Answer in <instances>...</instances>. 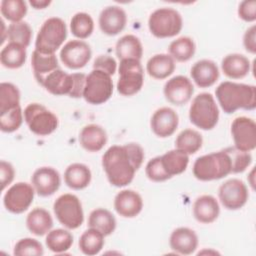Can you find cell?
Segmentation results:
<instances>
[{
  "instance_id": "obj_5",
  "label": "cell",
  "mask_w": 256,
  "mask_h": 256,
  "mask_svg": "<svg viewBox=\"0 0 256 256\" xmlns=\"http://www.w3.org/2000/svg\"><path fill=\"white\" fill-rule=\"evenodd\" d=\"M189 119L202 130H211L217 125L219 109L212 94L203 92L195 96L189 108Z\"/></svg>"
},
{
  "instance_id": "obj_35",
  "label": "cell",
  "mask_w": 256,
  "mask_h": 256,
  "mask_svg": "<svg viewBox=\"0 0 256 256\" xmlns=\"http://www.w3.org/2000/svg\"><path fill=\"white\" fill-rule=\"evenodd\" d=\"M45 243L47 248L54 253H64L73 244V235L66 229L58 228L47 233Z\"/></svg>"
},
{
  "instance_id": "obj_49",
  "label": "cell",
  "mask_w": 256,
  "mask_h": 256,
  "mask_svg": "<svg viewBox=\"0 0 256 256\" xmlns=\"http://www.w3.org/2000/svg\"><path fill=\"white\" fill-rule=\"evenodd\" d=\"M86 76L84 73H72L73 84L72 90L69 94L71 98H81L83 97V91L86 82Z\"/></svg>"
},
{
  "instance_id": "obj_34",
  "label": "cell",
  "mask_w": 256,
  "mask_h": 256,
  "mask_svg": "<svg viewBox=\"0 0 256 256\" xmlns=\"http://www.w3.org/2000/svg\"><path fill=\"white\" fill-rule=\"evenodd\" d=\"M104 237L100 231L89 227L79 238L78 245L80 251L88 256L98 254L103 249Z\"/></svg>"
},
{
  "instance_id": "obj_24",
  "label": "cell",
  "mask_w": 256,
  "mask_h": 256,
  "mask_svg": "<svg viewBox=\"0 0 256 256\" xmlns=\"http://www.w3.org/2000/svg\"><path fill=\"white\" fill-rule=\"evenodd\" d=\"M220 213L219 203L212 195H201L193 204V215L195 219L203 224L214 222Z\"/></svg>"
},
{
  "instance_id": "obj_25",
  "label": "cell",
  "mask_w": 256,
  "mask_h": 256,
  "mask_svg": "<svg viewBox=\"0 0 256 256\" xmlns=\"http://www.w3.org/2000/svg\"><path fill=\"white\" fill-rule=\"evenodd\" d=\"M221 69L228 78L241 79L248 75L251 69V64L250 60L245 55L231 53L222 59Z\"/></svg>"
},
{
  "instance_id": "obj_1",
  "label": "cell",
  "mask_w": 256,
  "mask_h": 256,
  "mask_svg": "<svg viewBox=\"0 0 256 256\" xmlns=\"http://www.w3.org/2000/svg\"><path fill=\"white\" fill-rule=\"evenodd\" d=\"M145 153L137 143L113 145L102 156V167L107 179L115 187H124L130 184L139 170Z\"/></svg>"
},
{
  "instance_id": "obj_28",
  "label": "cell",
  "mask_w": 256,
  "mask_h": 256,
  "mask_svg": "<svg viewBox=\"0 0 256 256\" xmlns=\"http://www.w3.org/2000/svg\"><path fill=\"white\" fill-rule=\"evenodd\" d=\"M175 70V60L169 54H155L146 64V71L150 77L162 80L170 76Z\"/></svg>"
},
{
  "instance_id": "obj_30",
  "label": "cell",
  "mask_w": 256,
  "mask_h": 256,
  "mask_svg": "<svg viewBox=\"0 0 256 256\" xmlns=\"http://www.w3.org/2000/svg\"><path fill=\"white\" fill-rule=\"evenodd\" d=\"M116 56L120 59L140 60L143 55V46L138 37L132 34L122 36L115 46Z\"/></svg>"
},
{
  "instance_id": "obj_50",
  "label": "cell",
  "mask_w": 256,
  "mask_h": 256,
  "mask_svg": "<svg viewBox=\"0 0 256 256\" xmlns=\"http://www.w3.org/2000/svg\"><path fill=\"white\" fill-rule=\"evenodd\" d=\"M243 45L247 52L251 54L256 53V26H250L244 33Z\"/></svg>"
},
{
  "instance_id": "obj_11",
  "label": "cell",
  "mask_w": 256,
  "mask_h": 256,
  "mask_svg": "<svg viewBox=\"0 0 256 256\" xmlns=\"http://www.w3.org/2000/svg\"><path fill=\"white\" fill-rule=\"evenodd\" d=\"M35 189L26 182H18L13 184L3 196V204L5 208L14 214L25 212L34 200Z\"/></svg>"
},
{
  "instance_id": "obj_48",
  "label": "cell",
  "mask_w": 256,
  "mask_h": 256,
  "mask_svg": "<svg viewBox=\"0 0 256 256\" xmlns=\"http://www.w3.org/2000/svg\"><path fill=\"white\" fill-rule=\"evenodd\" d=\"M15 177V170L13 165L10 162L1 160L0 161V182H1V190L4 189L12 183Z\"/></svg>"
},
{
  "instance_id": "obj_13",
  "label": "cell",
  "mask_w": 256,
  "mask_h": 256,
  "mask_svg": "<svg viewBox=\"0 0 256 256\" xmlns=\"http://www.w3.org/2000/svg\"><path fill=\"white\" fill-rule=\"evenodd\" d=\"M231 135L235 148L245 152L256 148V123L253 119L245 116L235 118L231 124Z\"/></svg>"
},
{
  "instance_id": "obj_47",
  "label": "cell",
  "mask_w": 256,
  "mask_h": 256,
  "mask_svg": "<svg viewBox=\"0 0 256 256\" xmlns=\"http://www.w3.org/2000/svg\"><path fill=\"white\" fill-rule=\"evenodd\" d=\"M238 16L246 22H254L256 20V1H242L238 7Z\"/></svg>"
},
{
  "instance_id": "obj_42",
  "label": "cell",
  "mask_w": 256,
  "mask_h": 256,
  "mask_svg": "<svg viewBox=\"0 0 256 256\" xmlns=\"http://www.w3.org/2000/svg\"><path fill=\"white\" fill-rule=\"evenodd\" d=\"M24 114L21 106H18L6 113L0 114V129L5 133H12L20 128L23 123Z\"/></svg>"
},
{
  "instance_id": "obj_20",
  "label": "cell",
  "mask_w": 256,
  "mask_h": 256,
  "mask_svg": "<svg viewBox=\"0 0 256 256\" xmlns=\"http://www.w3.org/2000/svg\"><path fill=\"white\" fill-rule=\"evenodd\" d=\"M170 248L177 254L190 255L198 247V236L188 227H179L172 231L169 238Z\"/></svg>"
},
{
  "instance_id": "obj_43",
  "label": "cell",
  "mask_w": 256,
  "mask_h": 256,
  "mask_svg": "<svg viewBox=\"0 0 256 256\" xmlns=\"http://www.w3.org/2000/svg\"><path fill=\"white\" fill-rule=\"evenodd\" d=\"M13 254L17 256H42L44 249L38 240L27 237L20 239L15 244Z\"/></svg>"
},
{
  "instance_id": "obj_33",
  "label": "cell",
  "mask_w": 256,
  "mask_h": 256,
  "mask_svg": "<svg viewBox=\"0 0 256 256\" xmlns=\"http://www.w3.org/2000/svg\"><path fill=\"white\" fill-rule=\"evenodd\" d=\"M31 66L37 82H39L47 74L60 68L55 54H44L37 50L32 52Z\"/></svg>"
},
{
  "instance_id": "obj_40",
  "label": "cell",
  "mask_w": 256,
  "mask_h": 256,
  "mask_svg": "<svg viewBox=\"0 0 256 256\" xmlns=\"http://www.w3.org/2000/svg\"><path fill=\"white\" fill-rule=\"evenodd\" d=\"M7 39L27 48L32 39V29L25 21L11 23L7 27Z\"/></svg>"
},
{
  "instance_id": "obj_17",
  "label": "cell",
  "mask_w": 256,
  "mask_h": 256,
  "mask_svg": "<svg viewBox=\"0 0 256 256\" xmlns=\"http://www.w3.org/2000/svg\"><path fill=\"white\" fill-rule=\"evenodd\" d=\"M178 124V114L170 107H161L157 109L153 113L150 121L151 130L160 138H167L174 134Z\"/></svg>"
},
{
  "instance_id": "obj_22",
  "label": "cell",
  "mask_w": 256,
  "mask_h": 256,
  "mask_svg": "<svg viewBox=\"0 0 256 256\" xmlns=\"http://www.w3.org/2000/svg\"><path fill=\"white\" fill-rule=\"evenodd\" d=\"M190 75L195 84L200 88H207L215 84L219 78V69L216 63L209 59H202L191 67Z\"/></svg>"
},
{
  "instance_id": "obj_4",
  "label": "cell",
  "mask_w": 256,
  "mask_h": 256,
  "mask_svg": "<svg viewBox=\"0 0 256 256\" xmlns=\"http://www.w3.org/2000/svg\"><path fill=\"white\" fill-rule=\"evenodd\" d=\"M67 37L65 22L59 17H51L44 21L35 40V50L44 54H55Z\"/></svg>"
},
{
  "instance_id": "obj_14",
  "label": "cell",
  "mask_w": 256,
  "mask_h": 256,
  "mask_svg": "<svg viewBox=\"0 0 256 256\" xmlns=\"http://www.w3.org/2000/svg\"><path fill=\"white\" fill-rule=\"evenodd\" d=\"M92 51L90 45L83 40H70L60 51L61 62L69 69L83 68L91 59Z\"/></svg>"
},
{
  "instance_id": "obj_16",
  "label": "cell",
  "mask_w": 256,
  "mask_h": 256,
  "mask_svg": "<svg viewBox=\"0 0 256 256\" xmlns=\"http://www.w3.org/2000/svg\"><path fill=\"white\" fill-rule=\"evenodd\" d=\"M35 192L42 197L53 195L61 185L59 172L52 167H40L34 171L31 177Z\"/></svg>"
},
{
  "instance_id": "obj_26",
  "label": "cell",
  "mask_w": 256,
  "mask_h": 256,
  "mask_svg": "<svg viewBox=\"0 0 256 256\" xmlns=\"http://www.w3.org/2000/svg\"><path fill=\"white\" fill-rule=\"evenodd\" d=\"M92 174L89 167L83 163H72L64 172L65 184L74 190H82L91 182Z\"/></svg>"
},
{
  "instance_id": "obj_12",
  "label": "cell",
  "mask_w": 256,
  "mask_h": 256,
  "mask_svg": "<svg viewBox=\"0 0 256 256\" xmlns=\"http://www.w3.org/2000/svg\"><path fill=\"white\" fill-rule=\"evenodd\" d=\"M221 204L228 210L241 209L249 198L246 184L237 178H232L222 183L218 189Z\"/></svg>"
},
{
  "instance_id": "obj_41",
  "label": "cell",
  "mask_w": 256,
  "mask_h": 256,
  "mask_svg": "<svg viewBox=\"0 0 256 256\" xmlns=\"http://www.w3.org/2000/svg\"><path fill=\"white\" fill-rule=\"evenodd\" d=\"M27 9V3L23 0H2L0 3L1 15L12 23L22 21Z\"/></svg>"
},
{
  "instance_id": "obj_15",
  "label": "cell",
  "mask_w": 256,
  "mask_h": 256,
  "mask_svg": "<svg viewBox=\"0 0 256 256\" xmlns=\"http://www.w3.org/2000/svg\"><path fill=\"white\" fill-rule=\"evenodd\" d=\"M163 93L168 102L181 106L191 99L194 93V86L188 77L177 75L165 83Z\"/></svg>"
},
{
  "instance_id": "obj_52",
  "label": "cell",
  "mask_w": 256,
  "mask_h": 256,
  "mask_svg": "<svg viewBox=\"0 0 256 256\" xmlns=\"http://www.w3.org/2000/svg\"><path fill=\"white\" fill-rule=\"evenodd\" d=\"M0 23H1V34H2L0 44L2 45V44L4 43V41H5V39L7 38V28H6V26H5V22H4L3 19H1Z\"/></svg>"
},
{
  "instance_id": "obj_9",
  "label": "cell",
  "mask_w": 256,
  "mask_h": 256,
  "mask_svg": "<svg viewBox=\"0 0 256 256\" xmlns=\"http://www.w3.org/2000/svg\"><path fill=\"white\" fill-rule=\"evenodd\" d=\"M118 73L117 91L121 95L132 96L141 90L144 83V70L140 60H120Z\"/></svg>"
},
{
  "instance_id": "obj_27",
  "label": "cell",
  "mask_w": 256,
  "mask_h": 256,
  "mask_svg": "<svg viewBox=\"0 0 256 256\" xmlns=\"http://www.w3.org/2000/svg\"><path fill=\"white\" fill-rule=\"evenodd\" d=\"M26 226L32 234L43 236L52 229L53 219L46 209L36 207L28 213L26 217Z\"/></svg>"
},
{
  "instance_id": "obj_10",
  "label": "cell",
  "mask_w": 256,
  "mask_h": 256,
  "mask_svg": "<svg viewBox=\"0 0 256 256\" xmlns=\"http://www.w3.org/2000/svg\"><path fill=\"white\" fill-rule=\"evenodd\" d=\"M113 94V81L107 73L93 69L87 76L83 91V98L93 105L103 104Z\"/></svg>"
},
{
  "instance_id": "obj_44",
  "label": "cell",
  "mask_w": 256,
  "mask_h": 256,
  "mask_svg": "<svg viewBox=\"0 0 256 256\" xmlns=\"http://www.w3.org/2000/svg\"><path fill=\"white\" fill-rule=\"evenodd\" d=\"M227 151L229 152V155L231 157L232 166H233V172L232 173H241L245 171L252 162V156L250 152L241 151L237 148L233 147H227Z\"/></svg>"
},
{
  "instance_id": "obj_53",
  "label": "cell",
  "mask_w": 256,
  "mask_h": 256,
  "mask_svg": "<svg viewBox=\"0 0 256 256\" xmlns=\"http://www.w3.org/2000/svg\"><path fill=\"white\" fill-rule=\"evenodd\" d=\"M254 172H255V170L252 169V171L250 172V174L248 176V181H249V183H250V185H251V187L253 189H254V185H255V182H254Z\"/></svg>"
},
{
  "instance_id": "obj_38",
  "label": "cell",
  "mask_w": 256,
  "mask_h": 256,
  "mask_svg": "<svg viewBox=\"0 0 256 256\" xmlns=\"http://www.w3.org/2000/svg\"><path fill=\"white\" fill-rule=\"evenodd\" d=\"M70 30L79 40L86 39L94 30V21L88 13L78 12L74 14L70 21Z\"/></svg>"
},
{
  "instance_id": "obj_32",
  "label": "cell",
  "mask_w": 256,
  "mask_h": 256,
  "mask_svg": "<svg viewBox=\"0 0 256 256\" xmlns=\"http://www.w3.org/2000/svg\"><path fill=\"white\" fill-rule=\"evenodd\" d=\"M26 58V47L13 42H9L0 52V62L3 67L8 69H18L22 67Z\"/></svg>"
},
{
  "instance_id": "obj_29",
  "label": "cell",
  "mask_w": 256,
  "mask_h": 256,
  "mask_svg": "<svg viewBox=\"0 0 256 256\" xmlns=\"http://www.w3.org/2000/svg\"><path fill=\"white\" fill-rule=\"evenodd\" d=\"M160 160L164 171L170 178H172L186 170L189 164V155L175 148L161 155Z\"/></svg>"
},
{
  "instance_id": "obj_19",
  "label": "cell",
  "mask_w": 256,
  "mask_h": 256,
  "mask_svg": "<svg viewBox=\"0 0 256 256\" xmlns=\"http://www.w3.org/2000/svg\"><path fill=\"white\" fill-rule=\"evenodd\" d=\"M114 208L120 216L133 218L142 211L143 200L138 192L124 189L116 194L114 198Z\"/></svg>"
},
{
  "instance_id": "obj_45",
  "label": "cell",
  "mask_w": 256,
  "mask_h": 256,
  "mask_svg": "<svg viewBox=\"0 0 256 256\" xmlns=\"http://www.w3.org/2000/svg\"><path fill=\"white\" fill-rule=\"evenodd\" d=\"M145 173L146 176L154 182H163L170 179V177L167 175L162 167L160 156L154 157L147 162L145 167Z\"/></svg>"
},
{
  "instance_id": "obj_8",
  "label": "cell",
  "mask_w": 256,
  "mask_h": 256,
  "mask_svg": "<svg viewBox=\"0 0 256 256\" xmlns=\"http://www.w3.org/2000/svg\"><path fill=\"white\" fill-rule=\"evenodd\" d=\"M24 120L29 130L38 136L53 133L59 124L57 116L39 103H30L24 109Z\"/></svg>"
},
{
  "instance_id": "obj_31",
  "label": "cell",
  "mask_w": 256,
  "mask_h": 256,
  "mask_svg": "<svg viewBox=\"0 0 256 256\" xmlns=\"http://www.w3.org/2000/svg\"><path fill=\"white\" fill-rule=\"evenodd\" d=\"M116 219L107 209L96 208L88 217V226L100 231L104 236L111 235L116 229Z\"/></svg>"
},
{
  "instance_id": "obj_18",
  "label": "cell",
  "mask_w": 256,
  "mask_h": 256,
  "mask_svg": "<svg viewBox=\"0 0 256 256\" xmlns=\"http://www.w3.org/2000/svg\"><path fill=\"white\" fill-rule=\"evenodd\" d=\"M98 23L104 34L114 36L119 34L125 28L127 15L120 6H107L100 12Z\"/></svg>"
},
{
  "instance_id": "obj_51",
  "label": "cell",
  "mask_w": 256,
  "mask_h": 256,
  "mask_svg": "<svg viewBox=\"0 0 256 256\" xmlns=\"http://www.w3.org/2000/svg\"><path fill=\"white\" fill-rule=\"evenodd\" d=\"M29 4L34 8V9H44L47 6L51 4L50 0H31L29 1Z\"/></svg>"
},
{
  "instance_id": "obj_7",
  "label": "cell",
  "mask_w": 256,
  "mask_h": 256,
  "mask_svg": "<svg viewBox=\"0 0 256 256\" xmlns=\"http://www.w3.org/2000/svg\"><path fill=\"white\" fill-rule=\"evenodd\" d=\"M57 220L68 229L79 228L84 221V212L79 198L71 193L60 195L53 204Z\"/></svg>"
},
{
  "instance_id": "obj_37",
  "label": "cell",
  "mask_w": 256,
  "mask_h": 256,
  "mask_svg": "<svg viewBox=\"0 0 256 256\" xmlns=\"http://www.w3.org/2000/svg\"><path fill=\"white\" fill-rule=\"evenodd\" d=\"M203 144L202 135L194 129H184L175 140V148L185 152L188 155L196 153Z\"/></svg>"
},
{
  "instance_id": "obj_36",
  "label": "cell",
  "mask_w": 256,
  "mask_h": 256,
  "mask_svg": "<svg viewBox=\"0 0 256 256\" xmlns=\"http://www.w3.org/2000/svg\"><path fill=\"white\" fill-rule=\"evenodd\" d=\"M169 55L178 62H186L190 60L196 51V45L192 38L182 36L173 40L168 47Z\"/></svg>"
},
{
  "instance_id": "obj_21",
  "label": "cell",
  "mask_w": 256,
  "mask_h": 256,
  "mask_svg": "<svg viewBox=\"0 0 256 256\" xmlns=\"http://www.w3.org/2000/svg\"><path fill=\"white\" fill-rule=\"evenodd\" d=\"M49 93L55 96L69 95L72 90L73 78L72 73L69 74L58 68L43 77L39 82Z\"/></svg>"
},
{
  "instance_id": "obj_46",
  "label": "cell",
  "mask_w": 256,
  "mask_h": 256,
  "mask_svg": "<svg viewBox=\"0 0 256 256\" xmlns=\"http://www.w3.org/2000/svg\"><path fill=\"white\" fill-rule=\"evenodd\" d=\"M93 69L101 70L112 76L116 72L117 63L115 59L109 55H99L93 62Z\"/></svg>"
},
{
  "instance_id": "obj_3",
  "label": "cell",
  "mask_w": 256,
  "mask_h": 256,
  "mask_svg": "<svg viewBox=\"0 0 256 256\" xmlns=\"http://www.w3.org/2000/svg\"><path fill=\"white\" fill-rule=\"evenodd\" d=\"M193 175L200 181L221 179L233 172L231 157L227 149L198 157L193 164Z\"/></svg>"
},
{
  "instance_id": "obj_23",
  "label": "cell",
  "mask_w": 256,
  "mask_h": 256,
  "mask_svg": "<svg viewBox=\"0 0 256 256\" xmlns=\"http://www.w3.org/2000/svg\"><path fill=\"white\" fill-rule=\"evenodd\" d=\"M107 133L98 124H88L82 128L79 134L80 145L88 152H98L107 143Z\"/></svg>"
},
{
  "instance_id": "obj_2",
  "label": "cell",
  "mask_w": 256,
  "mask_h": 256,
  "mask_svg": "<svg viewBox=\"0 0 256 256\" xmlns=\"http://www.w3.org/2000/svg\"><path fill=\"white\" fill-rule=\"evenodd\" d=\"M215 95L222 110L227 114L234 113L238 109L254 110L256 108L254 85L224 81L215 89Z\"/></svg>"
},
{
  "instance_id": "obj_39",
  "label": "cell",
  "mask_w": 256,
  "mask_h": 256,
  "mask_svg": "<svg viewBox=\"0 0 256 256\" xmlns=\"http://www.w3.org/2000/svg\"><path fill=\"white\" fill-rule=\"evenodd\" d=\"M20 106L19 89L12 83L2 82L0 84V114L6 113Z\"/></svg>"
},
{
  "instance_id": "obj_6",
  "label": "cell",
  "mask_w": 256,
  "mask_h": 256,
  "mask_svg": "<svg viewBox=\"0 0 256 256\" xmlns=\"http://www.w3.org/2000/svg\"><path fill=\"white\" fill-rule=\"evenodd\" d=\"M183 26L181 14L169 7L158 8L153 11L148 19L151 34L157 38H169L180 33Z\"/></svg>"
}]
</instances>
